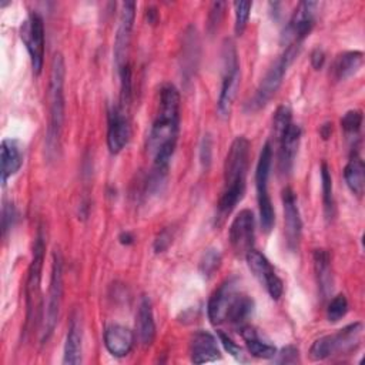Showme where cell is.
Returning <instances> with one entry per match:
<instances>
[{
    "label": "cell",
    "instance_id": "1",
    "mask_svg": "<svg viewBox=\"0 0 365 365\" xmlns=\"http://www.w3.org/2000/svg\"><path fill=\"white\" fill-rule=\"evenodd\" d=\"M180 128V93L171 83H165L160 90L158 111L153 121L148 138L147 151L153 157L154 168L150 180V187L158 188L168 171L171 157L175 151Z\"/></svg>",
    "mask_w": 365,
    "mask_h": 365
},
{
    "label": "cell",
    "instance_id": "2",
    "mask_svg": "<svg viewBox=\"0 0 365 365\" xmlns=\"http://www.w3.org/2000/svg\"><path fill=\"white\" fill-rule=\"evenodd\" d=\"M250 161V141L238 135L230 145L224 163V188L218 200V217L228 215L242 200Z\"/></svg>",
    "mask_w": 365,
    "mask_h": 365
},
{
    "label": "cell",
    "instance_id": "3",
    "mask_svg": "<svg viewBox=\"0 0 365 365\" xmlns=\"http://www.w3.org/2000/svg\"><path fill=\"white\" fill-rule=\"evenodd\" d=\"M64 58L56 53L51 60V71L48 81V127H47V150L58 147L63 121H64Z\"/></svg>",
    "mask_w": 365,
    "mask_h": 365
},
{
    "label": "cell",
    "instance_id": "4",
    "mask_svg": "<svg viewBox=\"0 0 365 365\" xmlns=\"http://www.w3.org/2000/svg\"><path fill=\"white\" fill-rule=\"evenodd\" d=\"M301 46L299 44H289L285 47L282 54L275 60V63L267 70L265 76L259 81L254 96L247 101L245 111L254 113L261 110L267 106V103L274 97V94L278 91L279 86L282 84V78L291 66V63L295 60V57L299 53Z\"/></svg>",
    "mask_w": 365,
    "mask_h": 365
},
{
    "label": "cell",
    "instance_id": "5",
    "mask_svg": "<svg viewBox=\"0 0 365 365\" xmlns=\"http://www.w3.org/2000/svg\"><path fill=\"white\" fill-rule=\"evenodd\" d=\"M361 336H362V324L361 322L349 324L334 334L324 335L315 339L314 344L311 345L309 356L314 361H322L334 355L348 354L359 345Z\"/></svg>",
    "mask_w": 365,
    "mask_h": 365
},
{
    "label": "cell",
    "instance_id": "6",
    "mask_svg": "<svg viewBox=\"0 0 365 365\" xmlns=\"http://www.w3.org/2000/svg\"><path fill=\"white\" fill-rule=\"evenodd\" d=\"M240 77L237 50L231 40H225L222 46V81L217 101V111L221 118H227L231 114L240 87Z\"/></svg>",
    "mask_w": 365,
    "mask_h": 365
},
{
    "label": "cell",
    "instance_id": "7",
    "mask_svg": "<svg viewBox=\"0 0 365 365\" xmlns=\"http://www.w3.org/2000/svg\"><path fill=\"white\" fill-rule=\"evenodd\" d=\"M272 163V147L267 141L259 153V158L255 170V187H257V201L259 211V222L264 232H269L275 222V212L272 207L271 197L268 194V177Z\"/></svg>",
    "mask_w": 365,
    "mask_h": 365
},
{
    "label": "cell",
    "instance_id": "8",
    "mask_svg": "<svg viewBox=\"0 0 365 365\" xmlns=\"http://www.w3.org/2000/svg\"><path fill=\"white\" fill-rule=\"evenodd\" d=\"M44 232L40 227L34 240L33 247V258L29 267L27 281H26V325H29L33 318H36V311L40 308V282H41V271H43V262H44V252H46V242H44Z\"/></svg>",
    "mask_w": 365,
    "mask_h": 365
},
{
    "label": "cell",
    "instance_id": "9",
    "mask_svg": "<svg viewBox=\"0 0 365 365\" xmlns=\"http://www.w3.org/2000/svg\"><path fill=\"white\" fill-rule=\"evenodd\" d=\"M63 299V259L60 252L56 250L53 254V265L50 275V287L47 295V307L41 329V342L44 344L51 336L60 315V307Z\"/></svg>",
    "mask_w": 365,
    "mask_h": 365
},
{
    "label": "cell",
    "instance_id": "10",
    "mask_svg": "<svg viewBox=\"0 0 365 365\" xmlns=\"http://www.w3.org/2000/svg\"><path fill=\"white\" fill-rule=\"evenodd\" d=\"M20 37L26 44L34 74H40L44 63V23L38 13H30L20 27Z\"/></svg>",
    "mask_w": 365,
    "mask_h": 365
},
{
    "label": "cell",
    "instance_id": "11",
    "mask_svg": "<svg viewBox=\"0 0 365 365\" xmlns=\"http://www.w3.org/2000/svg\"><path fill=\"white\" fill-rule=\"evenodd\" d=\"M318 3L315 1H301L282 34V38L285 40L287 46L289 44H302L307 36H309L314 24H315V11H317Z\"/></svg>",
    "mask_w": 365,
    "mask_h": 365
},
{
    "label": "cell",
    "instance_id": "12",
    "mask_svg": "<svg viewBox=\"0 0 365 365\" xmlns=\"http://www.w3.org/2000/svg\"><path fill=\"white\" fill-rule=\"evenodd\" d=\"M247 264L254 277L258 279V282L265 288L268 295L272 299H279L282 292H284V282L282 279L277 275L272 264L269 259L259 251L251 250L247 255Z\"/></svg>",
    "mask_w": 365,
    "mask_h": 365
},
{
    "label": "cell",
    "instance_id": "13",
    "mask_svg": "<svg viewBox=\"0 0 365 365\" xmlns=\"http://www.w3.org/2000/svg\"><path fill=\"white\" fill-rule=\"evenodd\" d=\"M255 218L251 210H241L232 220L228 231V240L237 255H247L254 245Z\"/></svg>",
    "mask_w": 365,
    "mask_h": 365
},
{
    "label": "cell",
    "instance_id": "14",
    "mask_svg": "<svg viewBox=\"0 0 365 365\" xmlns=\"http://www.w3.org/2000/svg\"><path fill=\"white\" fill-rule=\"evenodd\" d=\"M134 17H135V3L134 1H125L121 4L120 19H118V27L114 38V64L117 71H120L127 61L128 54V46L131 40V31L134 26Z\"/></svg>",
    "mask_w": 365,
    "mask_h": 365
},
{
    "label": "cell",
    "instance_id": "15",
    "mask_svg": "<svg viewBox=\"0 0 365 365\" xmlns=\"http://www.w3.org/2000/svg\"><path fill=\"white\" fill-rule=\"evenodd\" d=\"M282 208H284V232L287 240V247L289 251L295 252L299 248L302 221L299 215L297 195L292 188L285 187L282 190Z\"/></svg>",
    "mask_w": 365,
    "mask_h": 365
},
{
    "label": "cell",
    "instance_id": "16",
    "mask_svg": "<svg viewBox=\"0 0 365 365\" xmlns=\"http://www.w3.org/2000/svg\"><path fill=\"white\" fill-rule=\"evenodd\" d=\"M130 123L124 107L113 106L107 114V147L110 153H120L128 143Z\"/></svg>",
    "mask_w": 365,
    "mask_h": 365
},
{
    "label": "cell",
    "instance_id": "17",
    "mask_svg": "<svg viewBox=\"0 0 365 365\" xmlns=\"http://www.w3.org/2000/svg\"><path fill=\"white\" fill-rule=\"evenodd\" d=\"M238 291L237 282L234 278L225 279L210 297L207 305L208 319L212 325H220L225 322L227 311L234 294Z\"/></svg>",
    "mask_w": 365,
    "mask_h": 365
},
{
    "label": "cell",
    "instance_id": "18",
    "mask_svg": "<svg viewBox=\"0 0 365 365\" xmlns=\"http://www.w3.org/2000/svg\"><path fill=\"white\" fill-rule=\"evenodd\" d=\"M301 127L295 123H291L285 131L277 138L278 141V165L282 174H288L294 165L299 141H301Z\"/></svg>",
    "mask_w": 365,
    "mask_h": 365
},
{
    "label": "cell",
    "instance_id": "19",
    "mask_svg": "<svg viewBox=\"0 0 365 365\" xmlns=\"http://www.w3.org/2000/svg\"><path fill=\"white\" fill-rule=\"evenodd\" d=\"M190 358L194 364H205L221 359V351L215 336L207 331L195 332L190 342Z\"/></svg>",
    "mask_w": 365,
    "mask_h": 365
},
{
    "label": "cell",
    "instance_id": "20",
    "mask_svg": "<svg viewBox=\"0 0 365 365\" xmlns=\"http://www.w3.org/2000/svg\"><path fill=\"white\" fill-rule=\"evenodd\" d=\"M81 341H83V324H81L80 314L74 311L70 317V322L67 328L63 364L76 365L81 362Z\"/></svg>",
    "mask_w": 365,
    "mask_h": 365
},
{
    "label": "cell",
    "instance_id": "21",
    "mask_svg": "<svg viewBox=\"0 0 365 365\" xmlns=\"http://www.w3.org/2000/svg\"><path fill=\"white\" fill-rule=\"evenodd\" d=\"M134 332L123 325H110L104 331V345L113 356H125L134 345Z\"/></svg>",
    "mask_w": 365,
    "mask_h": 365
},
{
    "label": "cell",
    "instance_id": "22",
    "mask_svg": "<svg viewBox=\"0 0 365 365\" xmlns=\"http://www.w3.org/2000/svg\"><path fill=\"white\" fill-rule=\"evenodd\" d=\"M135 329L140 342L144 346L153 344L155 336V321L153 314V304L148 297L143 295L138 304L137 315H135Z\"/></svg>",
    "mask_w": 365,
    "mask_h": 365
},
{
    "label": "cell",
    "instance_id": "23",
    "mask_svg": "<svg viewBox=\"0 0 365 365\" xmlns=\"http://www.w3.org/2000/svg\"><path fill=\"white\" fill-rule=\"evenodd\" d=\"M0 160H1V185L4 187L7 180L11 175H14L23 164V154L17 141L11 138H6L1 141Z\"/></svg>",
    "mask_w": 365,
    "mask_h": 365
},
{
    "label": "cell",
    "instance_id": "24",
    "mask_svg": "<svg viewBox=\"0 0 365 365\" xmlns=\"http://www.w3.org/2000/svg\"><path fill=\"white\" fill-rule=\"evenodd\" d=\"M364 63V54L358 50L344 51L338 54L331 66V77L335 81H342L355 74Z\"/></svg>",
    "mask_w": 365,
    "mask_h": 365
},
{
    "label": "cell",
    "instance_id": "25",
    "mask_svg": "<svg viewBox=\"0 0 365 365\" xmlns=\"http://www.w3.org/2000/svg\"><path fill=\"white\" fill-rule=\"evenodd\" d=\"M314 271L317 277V284L321 297L325 299L332 292V268H331V257L325 250H315L314 251Z\"/></svg>",
    "mask_w": 365,
    "mask_h": 365
},
{
    "label": "cell",
    "instance_id": "26",
    "mask_svg": "<svg viewBox=\"0 0 365 365\" xmlns=\"http://www.w3.org/2000/svg\"><path fill=\"white\" fill-rule=\"evenodd\" d=\"M252 311H254V299L250 295L241 291H237L228 307L225 322L242 327L244 322L252 315Z\"/></svg>",
    "mask_w": 365,
    "mask_h": 365
},
{
    "label": "cell",
    "instance_id": "27",
    "mask_svg": "<svg viewBox=\"0 0 365 365\" xmlns=\"http://www.w3.org/2000/svg\"><path fill=\"white\" fill-rule=\"evenodd\" d=\"M198 36L197 31L190 27L184 36L182 41V54H181V70L185 78H190L197 67L198 61Z\"/></svg>",
    "mask_w": 365,
    "mask_h": 365
},
{
    "label": "cell",
    "instance_id": "28",
    "mask_svg": "<svg viewBox=\"0 0 365 365\" xmlns=\"http://www.w3.org/2000/svg\"><path fill=\"white\" fill-rule=\"evenodd\" d=\"M241 336L245 341V345L248 348V352L255 358L262 359H271L277 355V348L268 342H264L259 339L257 331L250 325L241 327Z\"/></svg>",
    "mask_w": 365,
    "mask_h": 365
},
{
    "label": "cell",
    "instance_id": "29",
    "mask_svg": "<svg viewBox=\"0 0 365 365\" xmlns=\"http://www.w3.org/2000/svg\"><path fill=\"white\" fill-rule=\"evenodd\" d=\"M344 178L348 188L358 197L362 195L365 187V165L358 154H354L344 168Z\"/></svg>",
    "mask_w": 365,
    "mask_h": 365
},
{
    "label": "cell",
    "instance_id": "30",
    "mask_svg": "<svg viewBox=\"0 0 365 365\" xmlns=\"http://www.w3.org/2000/svg\"><path fill=\"white\" fill-rule=\"evenodd\" d=\"M321 182H322V204H324V214L328 221L335 217V200H334V190H332V177L327 163L321 165Z\"/></svg>",
    "mask_w": 365,
    "mask_h": 365
},
{
    "label": "cell",
    "instance_id": "31",
    "mask_svg": "<svg viewBox=\"0 0 365 365\" xmlns=\"http://www.w3.org/2000/svg\"><path fill=\"white\" fill-rule=\"evenodd\" d=\"M221 252L217 248H208L204 251L201 259H200V272L202 277L210 278L214 275V272L220 268L221 265Z\"/></svg>",
    "mask_w": 365,
    "mask_h": 365
},
{
    "label": "cell",
    "instance_id": "32",
    "mask_svg": "<svg viewBox=\"0 0 365 365\" xmlns=\"http://www.w3.org/2000/svg\"><path fill=\"white\" fill-rule=\"evenodd\" d=\"M348 312V299L344 294L335 295L327 308V318L329 322H338Z\"/></svg>",
    "mask_w": 365,
    "mask_h": 365
},
{
    "label": "cell",
    "instance_id": "33",
    "mask_svg": "<svg viewBox=\"0 0 365 365\" xmlns=\"http://www.w3.org/2000/svg\"><path fill=\"white\" fill-rule=\"evenodd\" d=\"M251 1H235V23H234V31L237 36H241L247 27L250 11H251Z\"/></svg>",
    "mask_w": 365,
    "mask_h": 365
},
{
    "label": "cell",
    "instance_id": "34",
    "mask_svg": "<svg viewBox=\"0 0 365 365\" xmlns=\"http://www.w3.org/2000/svg\"><path fill=\"white\" fill-rule=\"evenodd\" d=\"M361 125H362V111L361 110H349L341 118V127L346 134L358 133Z\"/></svg>",
    "mask_w": 365,
    "mask_h": 365
},
{
    "label": "cell",
    "instance_id": "35",
    "mask_svg": "<svg viewBox=\"0 0 365 365\" xmlns=\"http://www.w3.org/2000/svg\"><path fill=\"white\" fill-rule=\"evenodd\" d=\"M224 9H225V3L224 1H214L210 7V13H208V20H207V30L210 34H214L222 20L224 16Z\"/></svg>",
    "mask_w": 365,
    "mask_h": 365
},
{
    "label": "cell",
    "instance_id": "36",
    "mask_svg": "<svg viewBox=\"0 0 365 365\" xmlns=\"http://www.w3.org/2000/svg\"><path fill=\"white\" fill-rule=\"evenodd\" d=\"M218 338H220V342L222 344V346L225 348V351L234 356L237 361H245L244 359V354H242V349L228 336L225 335L222 331H218Z\"/></svg>",
    "mask_w": 365,
    "mask_h": 365
},
{
    "label": "cell",
    "instance_id": "37",
    "mask_svg": "<svg viewBox=\"0 0 365 365\" xmlns=\"http://www.w3.org/2000/svg\"><path fill=\"white\" fill-rule=\"evenodd\" d=\"M16 210L13 207V204H4L3 205V210H1V232H3V237H6L7 231L14 225V221H16Z\"/></svg>",
    "mask_w": 365,
    "mask_h": 365
},
{
    "label": "cell",
    "instance_id": "38",
    "mask_svg": "<svg viewBox=\"0 0 365 365\" xmlns=\"http://www.w3.org/2000/svg\"><path fill=\"white\" fill-rule=\"evenodd\" d=\"M277 355L278 358L275 359V362L278 364H295L299 361V351L294 345H288L282 348L279 352H277Z\"/></svg>",
    "mask_w": 365,
    "mask_h": 365
},
{
    "label": "cell",
    "instance_id": "39",
    "mask_svg": "<svg viewBox=\"0 0 365 365\" xmlns=\"http://www.w3.org/2000/svg\"><path fill=\"white\" fill-rule=\"evenodd\" d=\"M173 242V232L170 231V228H164L158 232V235L154 240V251L157 254L164 252Z\"/></svg>",
    "mask_w": 365,
    "mask_h": 365
},
{
    "label": "cell",
    "instance_id": "40",
    "mask_svg": "<svg viewBox=\"0 0 365 365\" xmlns=\"http://www.w3.org/2000/svg\"><path fill=\"white\" fill-rule=\"evenodd\" d=\"M211 153H212V141H211V137L207 134V135H204V138L201 141V147H200V160H201L202 167H205V168L210 167Z\"/></svg>",
    "mask_w": 365,
    "mask_h": 365
},
{
    "label": "cell",
    "instance_id": "41",
    "mask_svg": "<svg viewBox=\"0 0 365 365\" xmlns=\"http://www.w3.org/2000/svg\"><path fill=\"white\" fill-rule=\"evenodd\" d=\"M325 63V53L321 50V48H315L312 53H311V64L315 70L321 68Z\"/></svg>",
    "mask_w": 365,
    "mask_h": 365
},
{
    "label": "cell",
    "instance_id": "42",
    "mask_svg": "<svg viewBox=\"0 0 365 365\" xmlns=\"http://www.w3.org/2000/svg\"><path fill=\"white\" fill-rule=\"evenodd\" d=\"M118 240H120V242L121 244H125V245H128V244H131L133 242V235L130 234V232H121L120 234V237H118Z\"/></svg>",
    "mask_w": 365,
    "mask_h": 365
},
{
    "label": "cell",
    "instance_id": "43",
    "mask_svg": "<svg viewBox=\"0 0 365 365\" xmlns=\"http://www.w3.org/2000/svg\"><path fill=\"white\" fill-rule=\"evenodd\" d=\"M331 125H332V124H329V123H327V124L321 125V135H322V138H328V137H329L331 130H332V127H331Z\"/></svg>",
    "mask_w": 365,
    "mask_h": 365
},
{
    "label": "cell",
    "instance_id": "44",
    "mask_svg": "<svg viewBox=\"0 0 365 365\" xmlns=\"http://www.w3.org/2000/svg\"><path fill=\"white\" fill-rule=\"evenodd\" d=\"M157 16H158V14H157V11H155L154 9H148V10H147V17H148V21H150V23L154 24V23L157 21Z\"/></svg>",
    "mask_w": 365,
    "mask_h": 365
}]
</instances>
